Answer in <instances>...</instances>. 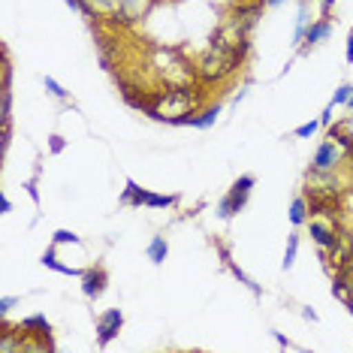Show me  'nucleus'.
<instances>
[{"label": "nucleus", "mask_w": 353, "mask_h": 353, "mask_svg": "<svg viewBox=\"0 0 353 353\" xmlns=\"http://www.w3.org/2000/svg\"><path fill=\"white\" fill-rule=\"evenodd\" d=\"M199 88L194 85H181V88H163V91H151L145 115L154 121L172 124V127H194L196 112L203 109V97Z\"/></svg>", "instance_id": "obj_1"}, {"label": "nucleus", "mask_w": 353, "mask_h": 353, "mask_svg": "<svg viewBox=\"0 0 353 353\" xmlns=\"http://www.w3.org/2000/svg\"><path fill=\"white\" fill-rule=\"evenodd\" d=\"M245 54L242 49H232V46H221V43H212L208 49L196 58V79L203 88H218V85H227L232 76L242 70L245 63Z\"/></svg>", "instance_id": "obj_2"}, {"label": "nucleus", "mask_w": 353, "mask_h": 353, "mask_svg": "<svg viewBox=\"0 0 353 353\" xmlns=\"http://www.w3.org/2000/svg\"><path fill=\"white\" fill-rule=\"evenodd\" d=\"M154 73L166 88H181V85H196V61H188L179 49H157Z\"/></svg>", "instance_id": "obj_3"}, {"label": "nucleus", "mask_w": 353, "mask_h": 353, "mask_svg": "<svg viewBox=\"0 0 353 353\" xmlns=\"http://www.w3.org/2000/svg\"><path fill=\"white\" fill-rule=\"evenodd\" d=\"M339 172L341 170H335V172L308 170V175H305V196L314 199V203H335L344 194V181Z\"/></svg>", "instance_id": "obj_4"}, {"label": "nucleus", "mask_w": 353, "mask_h": 353, "mask_svg": "<svg viewBox=\"0 0 353 353\" xmlns=\"http://www.w3.org/2000/svg\"><path fill=\"white\" fill-rule=\"evenodd\" d=\"M254 184L256 179L251 172H245V175H239L236 181H232V188L227 190V196L218 203V208H214V214H218L221 221H232L239 212L248 205V199H251V190H254Z\"/></svg>", "instance_id": "obj_5"}, {"label": "nucleus", "mask_w": 353, "mask_h": 353, "mask_svg": "<svg viewBox=\"0 0 353 353\" xmlns=\"http://www.w3.org/2000/svg\"><path fill=\"white\" fill-rule=\"evenodd\" d=\"M347 163V151H344L332 136H326L323 142L314 148V157H311V170H323V172H335Z\"/></svg>", "instance_id": "obj_6"}, {"label": "nucleus", "mask_w": 353, "mask_h": 353, "mask_svg": "<svg viewBox=\"0 0 353 353\" xmlns=\"http://www.w3.org/2000/svg\"><path fill=\"white\" fill-rule=\"evenodd\" d=\"M124 329V311L121 308H106L97 317V347H109L112 339H118V332Z\"/></svg>", "instance_id": "obj_7"}, {"label": "nucleus", "mask_w": 353, "mask_h": 353, "mask_svg": "<svg viewBox=\"0 0 353 353\" xmlns=\"http://www.w3.org/2000/svg\"><path fill=\"white\" fill-rule=\"evenodd\" d=\"M79 281H82V296H85V299H100V296L106 293L109 272L103 266H91V269H85V275Z\"/></svg>", "instance_id": "obj_8"}, {"label": "nucleus", "mask_w": 353, "mask_h": 353, "mask_svg": "<svg viewBox=\"0 0 353 353\" xmlns=\"http://www.w3.org/2000/svg\"><path fill=\"white\" fill-rule=\"evenodd\" d=\"M39 263H43L46 269L58 272V275H67V278H82V275H85V269H76V266H70V263H61V260H58V245H52L49 251L39 256Z\"/></svg>", "instance_id": "obj_9"}, {"label": "nucleus", "mask_w": 353, "mask_h": 353, "mask_svg": "<svg viewBox=\"0 0 353 353\" xmlns=\"http://www.w3.org/2000/svg\"><path fill=\"white\" fill-rule=\"evenodd\" d=\"M311 3L308 0H299V10H296V28H293V49H302L305 46V34L311 28Z\"/></svg>", "instance_id": "obj_10"}, {"label": "nucleus", "mask_w": 353, "mask_h": 353, "mask_svg": "<svg viewBox=\"0 0 353 353\" xmlns=\"http://www.w3.org/2000/svg\"><path fill=\"white\" fill-rule=\"evenodd\" d=\"M332 37V21H329V15H323V19H317V21H311V28H308V34H305V46H320V43H326V39Z\"/></svg>", "instance_id": "obj_11"}, {"label": "nucleus", "mask_w": 353, "mask_h": 353, "mask_svg": "<svg viewBox=\"0 0 353 353\" xmlns=\"http://www.w3.org/2000/svg\"><path fill=\"white\" fill-rule=\"evenodd\" d=\"M145 256L154 266H163L166 256H170V242H166V236H151V242L145 245Z\"/></svg>", "instance_id": "obj_12"}, {"label": "nucleus", "mask_w": 353, "mask_h": 353, "mask_svg": "<svg viewBox=\"0 0 353 353\" xmlns=\"http://www.w3.org/2000/svg\"><path fill=\"white\" fill-rule=\"evenodd\" d=\"M145 199H148V190H145V188H139V184H136L133 179H127L124 190H121V205L142 208V205H145Z\"/></svg>", "instance_id": "obj_13"}, {"label": "nucleus", "mask_w": 353, "mask_h": 353, "mask_svg": "<svg viewBox=\"0 0 353 353\" xmlns=\"http://www.w3.org/2000/svg\"><path fill=\"white\" fill-rule=\"evenodd\" d=\"M223 112V103H214V106H203L194 118V130H212L218 124V115Z\"/></svg>", "instance_id": "obj_14"}, {"label": "nucleus", "mask_w": 353, "mask_h": 353, "mask_svg": "<svg viewBox=\"0 0 353 353\" xmlns=\"http://www.w3.org/2000/svg\"><path fill=\"white\" fill-rule=\"evenodd\" d=\"M21 326H25L30 335H37V339L52 341V323L46 320V314H30V317L21 320Z\"/></svg>", "instance_id": "obj_15"}, {"label": "nucleus", "mask_w": 353, "mask_h": 353, "mask_svg": "<svg viewBox=\"0 0 353 353\" xmlns=\"http://www.w3.org/2000/svg\"><path fill=\"white\" fill-rule=\"evenodd\" d=\"M287 218H290L293 227H305L311 218V203H308V196H296L293 203H290V212H287Z\"/></svg>", "instance_id": "obj_16"}, {"label": "nucleus", "mask_w": 353, "mask_h": 353, "mask_svg": "<svg viewBox=\"0 0 353 353\" xmlns=\"http://www.w3.org/2000/svg\"><path fill=\"white\" fill-rule=\"evenodd\" d=\"M82 3H85V19H91V21L103 19V15H112L118 10L115 0H82Z\"/></svg>", "instance_id": "obj_17"}, {"label": "nucleus", "mask_w": 353, "mask_h": 353, "mask_svg": "<svg viewBox=\"0 0 353 353\" xmlns=\"http://www.w3.org/2000/svg\"><path fill=\"white\" fill-rule=\"evenodd\" d=\"M0 130H12V88L0 91Z\"/></svg>", "instance_id": "obj_18"}, {"label": "nucleus", "mask_w": 353, "mask_h": 353, "mask_svg": "<svg viewBox=\"0 0 353 353\" xmlns=\"http://www.w3.org/2000/svg\"><path fill=\"white\" fill-rule=\"evenodd\" d=\"M296 256H299V232H290L287 236V248H284V260H281V269L290 272L296 266Z\"/></svg>", "instance_id": "obj_19"}, {"label": "nucleus", "mask_w": 353, "mask_h": 353, "mask_svg": "<svg viewBox=\"0 0 353 353\" xmlns=\"http://www.w3.org/2000/svg\"><path fill=\"white\" fill-rule=\"evenodd\" d=\"M221 254H223V260H227V266H230V272H232V275H236L239 281H242V284H245V287H248V290H251L254 296H260V284H254V281H251V278H248V275H245V272H242V269H239V266H236V263H232V260H230V256H227V251H221Z\"/></svg>", "instance_id": "obj_20"}, {"label": "nucleus", "mask_w": 353, "mask_h": 353, "mask_svg": "<svg viewBox=\"0 0 353 353\" xmlns=\"http://www.w3.org/2000/svg\"><path fill=\"white\" fill-rule=\"evenodd\" d=\"M175 199H179V196H172V194H151V190H148L145 205H148V208H172Z\"/></svg>", "instance_id": "obj_21"}, {"label": "nucleus", "mask_w": 353, "mask_h": 353, "mask_svg": "<svg viewBox=\"0 0 353 353\" xmlns=\"http://www.w3.org/2000/svg\"><path fill=\"white\" fill-rule=\"evenodd\" d=\"M43 85H46V91H49L54 100H61V103H67V100H70V94L63 91V85L58 82V79H52V76H43Z\"/></svg>", "instance_id": "obj_22"}, {"label": "nucleus", "mask_w": 353, "mask_h": 353, "mask_svg": "<svg viewBox=\"0 0 353 353\" xmlns=\"http://www.w3.org/2000/svg\"><path fill=\"white\" fill-rule=\"evenodd\" d=\"M320 127H323V124H320V118H317V121H305V124L296 127L293 136H296V139H311V136H314Z\"/></svg>", "instance_id": "obj_23"}, {"label": "nucleus", "mask_w": 353, "mask_h": 353, "mask_svg": "<svg viewBox=\"0 0 353 353\" xmlns=\"http://www.w3.org/2000/svg\"><path fill=\"white\" fill-rule=\"evenodd\" d=\"M350 94H353V85H347V82H344V85H339V88H335V94H332V100H329V103H332V106H347Z\"/></svg>", "instance_id": "obj_24"}, {"label": "nucleus", "mask_w": 353, "mask_h": 353, "mask_svg": "<svg viewBox=\"0 0 353 353\" xmlns=\"http://www.w3.org/2000/svg\"><path fill=\"white\" fill-rule=\"evenodd\" d=\"M82 245V239L76 236V232H70V230H54V236H52V245Z\"/></svg>", "instance_id": "obj_25"}, {"label": "nucleus", "mask_w": 353, "mask_h": 353, "mask_svg": "<svg viewBox=\"0 0 353 353\" xmlns=\"http://www.w3.org/2000/svg\"><path fill=\"white\" fill-rule=\"evenodd\" d=\"M19 302H21L19 296H0V317H6V314H10V311H12Z\"/></svg>", "instance_id": "obj_26"}, {"label": "nucleus", "mask_w": 353, "mask_h": 353, "mask_svg": "<svg viewBox=\"0 0 353 353\" xmlns=\"http://www.w3.org/2000/svg\"><path fill=\"white\" fill-rule=\"evenodd\" d=\"M332 112H335L332 103H329V106H326L323 112H320V124H323V127H332Z\"/></svg>", "instance_id": "obj_27"}, {"label": "nucleus", "mask_w": 353, "mask_h": 353, "mask_svg": "<svg viewBox=\"0 0 353 353\" xmlns=\"http://www.w3.org/2000/svg\"><path fill=\"white\" fill-rule=\"evenodd\" d=\"M344 61L353 63V30L347 34V43H344Z\"/></svg>", "instance_id": "obj_28"}, {"label": "nucleus", "mask_w": 353, "mask_h": 353, "mask_svg": "<svg viewBox=\"0 0 353 353\" xmlns=\"http://www.w3.org/2000/svg\"><path fill=\"white\" fill-rule=\"evenodd\" d=\"M12 212V199L6 194H0V214H10Z\"/></svg>", "instance_id": "obj_29"}, {"label": "nucleus", "mask_w": 353, "mask_h": 353, "mask_svg": "<svg viewBox=\"0 0 353 353\" xmlns=\"http://www.w3.org/2000/svg\"><path fill=\"white\" fill-rule=\"evenodd\" d=\"M61 151H63V136L54 133L52 136V154H61Z\"/></svg>", "instance_id": "obj_30"}, {"label": "nucleus", "mask_w": 353, "mask_h": 353, "mask_svg": "<svg viewBox=\"0 0 353 353\" xmlns=\"http://www.w3.org/2000/svg\"><path fill=\"white\" fill-rule=\"evenodd\" d=\"M63 3H67L70 10H76L79 15H85V3H82V0H63Z\"/></svg>", "instance_id": "obj_31"}, {"label": "nucleus", "mask_w": 353, "mask_h": 353, "mask_svg": "<svg viewBox=\"0 0 353 353\" xmlns=\"http://www.w3.org/2000/svg\"><path fill=\"white\" fill-rule=\"evenodd\" d=\"M341 127H344V130L350 133V139H353V112H350V115H347V118H344V121H341Z\"/></svg>", "instance_id": "obj_32"}, {"label": "nucleus", "mask_w": 353, "mask_h": 353, "mask_svg": "<svg viewBox=\"0 0 353 353\" xmlns=\"http://www.w3.org/2000/svg\"><path fill=\"white\" fill-rule=\"evenodd\" d=\"M272 339H275V341L281 344V347H293V344L287 341V339H284V335H281V332H272Z\"/></svg>", "instance_id": "obj_33"}, {"label": "nucleus", "mask_w": 353, "mask_h": 353, "mask_svg": "<svg viewBox=\"0 0 353 353\" xmlns=\"http://www.w3.org/2000/svg\"><path fill=\"white\" fill-rule=\"evenodd\" d=\"M263 3H266V10H278V6H284L287 0H263Z\"/></svg>", "instance_id": "obj_34"}, {"label": "nucleus", "mask_w": 353, "mask_h": 353, "mask_svg": "<svg viewBox=\"0 0 353 353\" xmlns=\"http://www.w3.org/2000/svg\"><path fill=\"white\" fill-rule=\"evenodd\" d=\"M25 188H28V194H30V199H34V203H39V194H37L34 181H28V184H25Z\"/></svg>", "instance_id": "obj_35"}, {"label": "nucleus", "mask_w": 353, "mask_h": 353, "mask_svg": "<svg viewBox=\"0 0 353 353\" xmlns=\"http://www.w3.org/2000/svg\"><path fill=\"white\" fill-rule=\"evenodd\" d=\"M339 3V0H320V6H323V15H329V10Z\"/></svg>", "instance_id": "obj_36"}, {"label": "nucleus", "mask_w": 353, "mask_h": 353, "mask_svg": "<svg viewBox=\"0 0 353 353\" xmlns=\"http://www.w3.org/2000/svg\"><path fill=\"white\" fill-rule=\"evenodd\" d=\"M302 317H305V320H311V323H314V320H317V311H311V308H302Z\"/></svg>", "instance_id": "obj_37"}, {"label": "nucleus", "mask_w": 353, "mask_h": 353, "mask_svg": "<svg viewBox=\"0 0 353 353\" xmlns=\"http://www.w3.org/2000/svg\"><path fill=\"white\" fill-rule=\"evenodd\" d=\"M344 305H347V311H350V314H353V293L347 296V299H344Z\"/></svg>", "instance_id": "obj_38"}, {"label": "nucleus", "mask_w": 353, "mask_h": 353, "mask_svg": "<svg viewBox=\"0 0 353 353\" xmlns=\"http://www.w3.org/2000/svg\"><path fill=\"white\" fill-rule=\"evenodd\" d=\"M347 109L353 112V94H350V100H347Z\"/></svg>", "instance_id": "obj_39"}]
</instances>
